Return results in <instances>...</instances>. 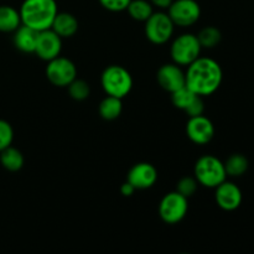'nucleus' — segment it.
I'll return each mask as SVG.
<instances>
[{
  "instance_id": "nucleus-5",
  "label": "nucleus",
  "mask_w": 254,
  "mask_h": 254,
  "mask_svg": "<svg viewBox=\"0 0 254 254\" xmlns=\"http://www.w3.org/2000/svg\"><path fill=\"white\" fill-rule=\"evenodd\" d=\"M200 41L193 34H181L176 37L170 46V56L174 64L179 66H186L192 64L200 57L201 54Z\"/></svg>"
},
{
  "instance_id": "nucleus-19",
  "label": "nucleus",
  "mask_w": 254,
  "mask_h": 254,
  "mask_svg": "<svg viewBox=\"0 0 254 254\" xmlns=\"http://www.w3.org/2000/svg\"><path fill=\"white\" fill-rule=\"evenodd\" d=\"M99 114L106 121H114L118 118L123 111L122 99L113 96H107L103 101L99 103Z\"/></svg>"
},
{
  "instance_id": "nucleus-12",
  "label": "nucleus",
  "mask_w": 254,
  "mask_h": 254,
  "mask_svg": "<svg viewBox=\"0 0 254 254\" xmlns=\"http://www.w3.org/2000/svg\"><path fill=\"white\" fill-rule=\"evenodd\" d=\"M156 79H158L159 86L169 93H173L181 87L186 86L185 72L183 71L181 66L174 64V62L163 64L159 68Z\"/></svg>"
},
{
  "instance_id": "nucleus-20",
  "label": "nucleus",
  "mask_w": 254,
  "mask_h": 254,
  "mask_svg": "<svg viewBox=\"0 0 254 254\" xmlns=\"http://www.w3.org/2000/svg\"><path fill=\"white\" fill-rule=\"evenodd\" d=\"M225 169L227 176L231 178H240L248 170L250 161L243 154H232L227 160L225 161Z\"/></svg>"
},
{
  "instance_id": "nucleus-13",
  "label": "nucleus",
  "mask_w": 254,
  "mask_h": 254,
  "mask_svg": "<svg viewBox=\"0 0 254 254\" xmlns=\"http://www.w3.org/2000/svg\"><path fill=\"white\" fill-rule=\"evenodd\" d=\"M215 189L216 202H217L218 207H221L222 210L235 211L242 205V191L235 183L225 180Z\"/></svg>"
},
{
  "instance_id": "nucleus-4",
  "label": "nucleus",
  "mask_w": 254,
  "mask_h": 254,
  "mask_svg": "<svg viewBox=\"0 0 254 254\" xmlns=\"http://www.w3.org/2000/svg\"><path fill=\"white\" fill-rule=\"evenodd\" d=\"M225 164L213 155H203L195 164V179L198 185L215 189L226 180Z\"/></svg>"
},
{
  "instance_id": "nucleus-28",
  "label": "nucleus",
  "mask_w": 254,
  "mask_h": 254,
  "mask_svg": "<svg viewBox=\"0 0 254 254\" xmlns=\"http://www.w3.org/2000/svg\"><path fill=\"white\" fill-rule=\"evenodd\" d=\"M203 112H205V103H203V99L201 96H196L195 99L190 103V106L185 109V113L188 114L189 118L202 116Z\"/></svg>"
},
{
  "instance_id": "nucleus-10",
  "label": "nucleus",
  "mask_w": 254,
  "mask_h": 254,
  "mask_svg": "<svg viewBox=\"0 0 254 254\" xmlns=\"http://www.w3.org/2000/svg\"><path fill=\"white\" fill-rule=\"evenodd\" d=\"M62 50V39L52 29L39 31L34 54L37 55L44 61H51L55 57L60 56Z\"/></svg>"
},
{
  "instance_id": "nucleus-15",
  "label": "nucleus",
  "mask_w": 254,
  "mask_h": 254,
  "mask_svg": "<svg viewBox=\"0 0 254 254\" xmlns=\"http://www.w3.org/2000/svg\"><path fill=\"white\" fill-rule=\"evenodd\" d=\"M37 34H39V31L21 24L14 31L15 47L19 51L25 52V54H32V52H35Z\"/></svg>"
},
{
  "instance_id": "nucleus-2",
  "label": "nucleus",
  "mask_w": 254,
  "mask_h": 254,
  "mask_svg": "<svg viewBox=\"0 0 254 254\" xmlns=\"http://www.w3.org/2000/svg\"><path fill=\"white\" fill-rule=\"evenodd\" d=\"M19 12L22 25L44 31L51 29L59 9L56 0H24Z\"/></svg>"
},
{
  "instance_id": "nucleus-7",
  "label": "nucleus",
  "mask_w": 254,
  "mask_h": 254,
  "mask_svg": "<svg viewBox=\"0 0 254 254\" xmlns=\"http://www.w3.org/2000/svg\"><path fill=\"white\" fill-rule=\"evenodd\" d=\"M189 210L188 198L178 191L166 193L159 205V215L168 225H176L185 218Z\"/></svg>"
},
{
  "instance_id": "nucleus-23",
  "label": "nucleus",
  "mask_w": 254,
  "mask_h": 254,
  "mask_svg": "<svg viewBox=\"0 0 254 254\" xmlns=\"http://www.w3.org/2000/svg\"><path fill=\"white\" fill-rule=\"evenodd\" d=\"M196 96H197V94H196L195 92L191 91L188 86H184L181 87V88H179L178 91L171 93V101H173V104L176 108L185 111V109L190 106L191 102L195 99Z\"/></svg>"
},
{
  "instance_id": "nucleus-9",
  "label": "nucleus",
  "mask_w": 254,
  "mask_h": 254,
  "mask_svg": "<svg viewBox=\"0 0 254 254\" xmlns=\"http://www.w3.org/2000/svg\"><path fill=\"white\" fill-rule=\"evenodd\" d=\"M46 76L54 86L67 87L77 78L76 64L67 57L57 56L47 64Z\"/></svg>"
},
{
  "instance_id": "nucleus-3",
  "label": "nucleus",
  "mask_w": 254,
  "mask_h": 254,
  "mask_svg": "<svg viewBox=\"0 0 254 254\" xmlns=\"http://www.w3.org/2000/svg\"><path fill=\"white\" fill-rule=\"evenodd\" d=\"M101 84L107 96L123 99L133 88V77L129 71L118 64L108 66L101 76Z\"/></svg>"
},
{
  "instance_id": "nucleus-6",
  "label": "nucleus",
  "mask_w": 254,
  "mask_h": 254,
  "mask_svg": "<svg viewBox=\"0 0 254 254\" xmlns=\"http://www.w3.org/2000/svg\"><path fill=\"white\" fill-rule=\"evenodd\" d=\"M175 24L168 12L156 11L145 21V35L154 45H164L173 37Z\"/></svg>"
},
{
  "instance_id": "nucleus-24",
  "label": "nucleus",
  "mask_w": 254,
  "mask_h": 254,
  "mask_svg": "<svg viewBox=\"0 0 254 254\" xmlns=\"http://www.w3.org/2000/svg\"><path fill=\"white\" fill-rule=\"evenodd\" d=\"M67 87H68L69 96L74 101H84L88 98L89 93H91L89 84L83 79L74 78Z\"/></svg>"
},
{
  "instance_id": "nucleus-21",
  "label": "nucleus",
  "mask_w": 254,
  "mask_h": 254,
  "mask_svg": "<svg viewBox=\"0 0 254 254\" xmlns=\"http://www.w3.org/2000/svg\"><path fill=\"white\" fill-rule=\"evenodd\" d=\"M127 11L130 15L131 19L145 22L153 14L154 10L153 4L148 0H131L127 7Z\"/></svg>"
},
{
  "instance_id": "nucleus-8",
  "label": "nucleus",
  "mask_w": 254,
  "mask_h": 254,
  "mask_svg": "<svg viewBox=\"0 0 254 254\" xmlns=\"http://www.w3.org/2000/svg\"><path fill=\"white\" fill-rule=\"evenodd\" d=\"M168 14L175 26L189 27L198 21L201 7L196 0H174L169 6Z\"/></svg>"
},
{
  "instance_id": "nucleus-26",
  "label": "nucleus",
  "mask_w": 254,
  "mask_h": 254,
  "mask_svg": "<svg viewBox=\"0 0 254 254\" xmlns=\"http://www.w3.org/2000/svg\"><path fill=\"white\" fill-rule=\"evenodd\" d=\"M14 140V130L9 122L0 119V151L11 145Z\"/></svg>"
},
{
  "instance_id": "nucleus-14",
  "label": "nucleus",
  "mask_w": 254,
  "mask_h": 254,
  "mask_svg": "<svg viewBox=\"0 0 254 254\" xmlns=\"http://www.w3.org/2000/svg\"><path fill=\"white\" fill-rule=\"evenodd\" d=\"M158 180V170L149 163H138L129 170L127 181L135 188V190H145L155 185Z\"/></svg>"
},
{
  "instance_id": "nucleus-22",
  "label": "nucleus",
  "mask_w": 254,
  "mask_h": 254,
  "mask_svg": "<svg viewBox=\"0 0 254 254\" xmlns=\"http://www.w3.org/2000/svg\"><path fill=\"white\" fill-rule=\"evenodd\" d=\"M197 39L200 41L201 47L205 49H213L220 44L222 39V34L220 30L215 26H207L201 30L197 35Z\"/></svg>"
},
{
  "instance_id": "nucleus-18",
  "label": "nucleus",
  "mask_w": 254,
  "mask_h": 254,
  "mask_svg": "<svg viewBox=\"0 0 254 254\" xmlns=\"http://www.w3.org/2000/svg\"><path fill=\"white\" fill-rule=\"evenodd\" d=\"M0 164L7 171H19L24 166V155L21 151L11 145L0 151Z\"/></svg>"
},
{
  "instance_id": "nucleus-27",
  "label": "nucleus",
  "mask_w": 254,
  "mask_h": 254,
  "mask_svg": "<svg viewBox=\"0 0 254 254\" xmlns=\"http://www.w3.org/2000/svg\"><path fill=\"white\" fill-rule=\"evenodd\" d=\"M130 1L131 0H99V4L108 11L119 12L127 10Z\"/></svg>"
},
{
  "instance_id": "nucleus-17",
  "label": "nucleus",
  "mask_w": 254,
  "mask_h": 254,
  "mask_svg": "<svg viewBox=\"0 0 254 254\" xmlns=\"http://www.w3.org/2000/svg\"><path fill=\"white\" fill-rule=\"evenodd\" d=\"M21 25L19 10L10 5H0V31L14 32Z\"/></svg>"
},
{
  "instance_id": "nucleus-25",
  "label": "nucleus",
  "mask_w": 254,
  "mask_h": 254,
  "mask_svg": "<svg viewBox=\"0 0 254 254\" xmlns=\"http://www.w3.org/2000/svg\"><path fill=\"white\" fill-rule=\"evenodd\" d=\"M197 180L195 178H189L188 176V178H183L179 181L178 186H176V191L183 196H185L186 198H189L197 191Z\"/></svg>"
},
{
  "instance_id": "nucleus-1",
  "label": "nucleus",
  "mask_w": 254,
  "mask_h": 254,
  "mask_svg": "<svg viewBox=\"0 0 254 254\" xmlns=\"http://www.w3.org/2000/svg\"><path fill=\"white\" fill-rule=\"evenodd\" d=\"M186 86L197 96H210L220 88L223 72L217 61L208 57H198L188 66L185 72Z\"/></svg>"
},
{
  "instance_id": "nucleus-11",
  "label": "nucleus",
  "mask_w": 254,
  "mask_h": 254,
  "mask_svg": "<svg viewBox=\"0 0 254 254\" xmlns=\"http://www.w3.org/2000/svg\"><path fill=\"white\" fill-rule=\"evenodd\" d=\"M186 134L192 143L205 145L215 136V126L212 122L202 116L191 117L186 124Z\"/></svg>"
},
{
  "instance_id": "nucleus-16",
  "label": "nucleus",
  "mask_w": 254,
  "mask_h": 254,
  "mask_svg": "<svg viewBox=\"0 0 254 254\" xmlns=\"http://www.w3.org/2000/svg\"><path fill=\"white\" fill-rule=\"evenodd\" d=\"M51 29L59 35L61 39L72 37L78 30V21L76 16L69 12H57L52 22Z\"/></svg>"
},
{
  "instance_id": "nucleus-30",
  "label": "nucleus",
  "mask_w": 254,
  "mask_h": 254,
  "mask_svg": "<svg viewBox=\"0 0 254 254\" xmlns=\"http://www.w3.org/2000/svg\"><path fill=\"white\" fill-rule=\"evenodd\" d=\"M134 191H135V188H134L130 183H128V181H127V183H124L121 188L122 195H124V196H131L134 193Z\"/></svg>"
},
{
  "instance_id": "nucleus-29",
  "label": "nucleus",
  "mask_w": 254,
  "mask_h": 254,
  "mask_svg": "<svg viewBox=\"0 0 254 254\" xmlns=\"http://www.w3.org/2000/svg\"><path fill=\"white\" fill-rule=\"evenodd\" d=\"M174 0H150V2L153 4V6H156L160 10L169 9V6L171 5Z\"/></svg>"
}]
</instances>
